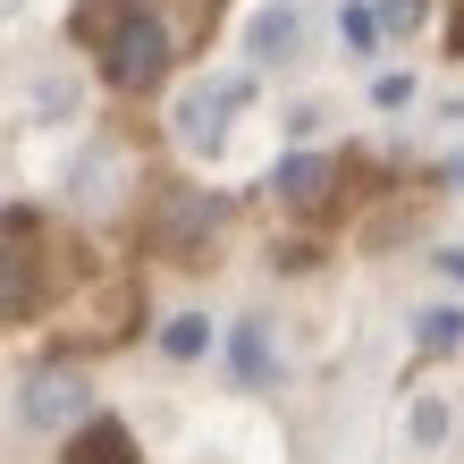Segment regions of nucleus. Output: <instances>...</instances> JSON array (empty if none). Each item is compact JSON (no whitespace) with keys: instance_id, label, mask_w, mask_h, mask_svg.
Listing matches in <instances>:
<instances>
[{"instance_id":"12","label":"nucleus","mask_w":464,"mask_h":464,"mask_svg":"<svg viewBox=\"0 0 464 464\" xmlns=\"http://www.w3.org/2000/svg\"><path fill=\"white\" fill-rule=\"evenodd\" d=\"M203 346H211V321L203 313H178L169 330H160V354H169V363H195Z\"/></svg>"},{"instance_id":"1","label":"nucleus","mask_w":464,"mask_h":464,"mask_svg":"<svg viewBox=\"0 0 464 464\" xmlns=\"http://www.w3.org/2000/svg\"><path fill=\"white\" fill-rule=\"evenodd\" d=\"M178 60V34L160 25L152 9H119L111 34H102V76H111V93H152L160 76Z\"/></svg>"},{"instance_id":"3","label":"nucleus","mask_w":464,"mask_h":464,"mask_svg":"<svg viewBox=\"0 0 464 464\" xmlns=\"http://www.w3.org/2000/svg\"><path fill=\"white\" fill-rule=\"evenodd\" d=\"M85 405H93V380H85V372H68V363H34V372H25V389H17V414L34 422V430H68V422H85Z\"/></svg>"},{"instance_id":"16","label":"nucleus","mask_w":464,"mask_h":464,"mask_svg":"<svg viewBox=\"0 0 464 464\" xmlns=\"http://www.w3.org/2000/svg\"><path fill=\"white\" fill-rule=\"evenodd\" d=\"M34 111H43V119H60V111H68V76H51V85H34Z\"/></svg>"},{"instance_id":"13","label":"nucleus","mask_w":464,"mask_h":464,"mask_svg":"<svg viewBox=\"0 0 464 464\" xmlns=\"http://www.w3.org/2000/svg\"><path fill=\"white\" fill-rule=\"evenodd\" d=\"M448 422H456V414H448V397H422V405H414V440H422V448H440V440H448Z\"/></svg>"},{"instance_id":"6","label":"nucleus","mask_w":464,"mask_h":464,"mask_svg":"<svg viewBox=\"0 0 464 464\" xmlns=\"http://www.w3.org/2000/svg\"><path fill=\"white\" fill-rule=\"evenodd\" d=\"M338 169H346V160H330V152H287L279 160V203L287 211H321L338 195Z\"/></svg>"},{"instance_id":"2","label":"nucleus","mask_w":464,"mask_h":464,"mask_svg":"<svg viewBox=\"0 0 464 464\" xmlns=\"http://www.w3.org/2000/svg\"><path fill=\"white\" fill-rule=\"evenodd\" d=\"M254 102V68H237V76H211V85H195V93H178V111H169V127H178V144L186 152H220L228 144V119Z\"/></svg>"},{"instance_id":"19","label":"nucleus","mask_w":464,"mask_h":464,"mask_svg":"<svg viewBox=\"0 0 464 464\" xmlns=\"http://www.w3.org/2000/svg\"><path fill=\"white\" fill-rule=\"evenodd\" d=\"M448 186H464V152H456V160H448Z\"/></svg>"},{"instance_id":"5","label":"nucleus","mask_w":464,"mask_h":464,"mask_svg":"<svg viewBox=\"0 0 464 464\" xmlns=\"http://www.w3.org/2000/svg\"><path fill=\"white\" fill-rule=\"evenodd\" d=\"M43 304V245L34 237H0V330Z\"/></svg>"},{"instance_id":"11","label":"nucleus","mask_w":464,"mask_h":464,"mask_svg":"<svg viewBox=\"0 0 464 464\" xmlns=\"http://www.w3.org/2000/svg\"><path fill=\"white\" fill-rule=\"evenodd\" d=\"M422 17H430V0H380V9H372V34L380 43H405V34H422Z\"/></svg>"},{"instance_id":"4","label":"nucleus","mask_w":464,"mask_h":464,"mask_svg":"<svg viewBox=\"0 0 464 464\" xmlns=\"http://www.w3.org/2000/svg\"><path fill=\"white\" fill-rule=\"evenodd\" d=\"M220 228H228V203H220V195H178L169 211H160V245L186 254V262H203Z\"/></svg>"},{"instance_id":"10","label":"nucleus","mask_w":464,"mask_h":464,"mask_svg":"<svg viewBox=\"0 0 464 464\" xmlns=\"http://www.w3.org/2000/svg\"><path fill=\"white\" fill-rule=\"evenodd\" d=\"M414 346H422V354H456V346H464V304H430V313L414 321Z\"/></svg>"},{"instance_id":"15","label":"nucleus","mask_w":464,"mask_h":464,"mask_svg":"<svg viewBox=\"0 0 464 464\" xmlns=\"http://www.w3.org/2000/svg\"><path fill=\"white\" fill-rule=\"evenodd\" d=\"M372 102H380V111H405V102H414V76H405V68H389V76L372 85Z\"/></svg>"},{"instance_id":"7","label":"nucleus","mask_w":464,"mask_h":464,"mask_svg":"<svg viewBox=\"0 0 464 464\" xmlns=\"http://www.w3.org/2000/svg\"><path fill=\"white\" fill-rule=\"evenodd\" d=\"M228 372L245 380V389H270V380H279V354H270V321H237V330H228Z\"/></svg>"},{"instance_id":"17","label":"nucleus","mask_w":464,"mask_h":464,"mask_svg":"<svg viewBox=\"0 0 464 464\" xmlns=\"http://www.w3.org/2000/svg\"><path fill=\"white\" fill-rule=\"evenodd\" d=\"M448 51H464V0H448Z\"/></svg>"},{"instance_id":"14","label":"nucleus","mask_w":464,"mask_h":464,"mask_svg":"<svg viewBox=\"0 0 464 464\" xmlns=\"http://www.w3.org/2000/svg\"><path fill=\"white\" fill-rule=\"evenodd\" d=\"M338 34H346V51H372L380 34H372V0H346L338 9Z\"/></svg>"},{"instance_id":"9","label":"nucleus","mask_w":464,"mask_h":464,"mask_svg":"<svg viewBox=\"0 0 464 464\" xmlns=\"http://www.w3.org/2000/svg\"><path fill=\"white\" fill-rule=\"evenodd\" d=\"M245 51H254V68L295 60V9H262L254 25H245Z\"/></svg>"},{"instance_id":"18","label":"nucleus","mask_w":464,"mask_h":464,"mask_svg":"<svg viewBox=\"0 0 464 464\" xmlns=\"http://www.w3.org/2000/svg\"><path fill=\"white\" fill-rule=\"evenodd\" d=\"M440 270H448V279H464V254H456V245H448V254H440Z\"/></svg>"},{"instance_id":"8","label":"nucleus","mask_w":464,"mask_h":464,"mask_svg":"<svg viewBox=\"0 0 464 464\" xmlns=\"http://www.w3.org/2000/svg\"><path fill=\"white\" fill-rule=\"evenodd\" d=\"M68 464H144V448H135V430H127V422H76Z\"/></svg>"}]
</instances>
